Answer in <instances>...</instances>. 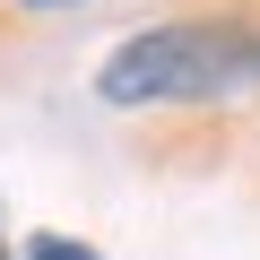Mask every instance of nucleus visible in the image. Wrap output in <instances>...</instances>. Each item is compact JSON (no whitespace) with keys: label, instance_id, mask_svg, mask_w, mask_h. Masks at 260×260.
<instances>
[{"label":"nucleus","instance_id":"f257e3e1","mask_svg":"<svg viewBox=\"0 0 260 260\" xmlns=\"http://www.w3.org/2000/svg\"><path fill=\"white\" fill-rule=\"evenodd\" d=\"M260 78V26L251 18H191L148 26L104 61V104H217Z\"/></svg>","mask_w":260,"mask_h":260},{"label":"nucleus","instance_id":"f03ea898","mask_svg":"<svg viewBox=\"0 0 260 260\" xmlns=\"http://www.w3.org/2000/svg\"><path fill=\"white\" fill-rule=\"evenodd\" d=\"M26 260H95V251H87V243H70V234H35V243H26Z\"/></svg>","mask_w":260,"mask_h":260},{"label":"nucleus","instance_id":"7ed1b4c3","mask_svg":"<svg viewBox=\"0 0 260 260\" xmlns=\"http://www.w3.org/2000/svg\"><path fill=\"white\" fill-rule=\"evenodd\" d=\"M0 260H9V251H0Z\"/></svg>","mask_w":260,"mask_h":260}]
</instances>
